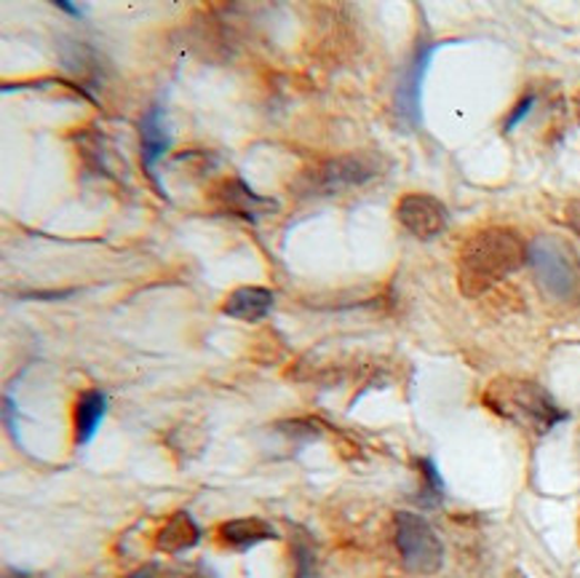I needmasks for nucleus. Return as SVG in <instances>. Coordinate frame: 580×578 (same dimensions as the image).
Wrapping results in <instances>:
<instances>
[{"label": "nucleus", "mask_w": 580, "mask_h": 578, "mask_svg": "<svg viewBox=\"0 0 580 578\" xmlns=\"http://www.w3.org/2000/svg\"><path fill=\"white\" fill-rule=\"evenodd\" d=\"M527 262L540 289L559 303H580V260L557 236H538L527 247Z\"/></svg>", "instance_id": "obj_3"}, {"label": "nucleus", "mask_w": 580, "mask_h": 578, "mask_svg": "<svg viewBox=\"0 0 580 578\" xmlns=\"http://www.w3.org/2000/svg\"><path fill=\"white\" fill-rule=\"evenodd\" d=\"M484 402L498 416L513 420V423L524 426V429L536 434H549L557 429L562 420H567V412L551 399V393L540 389L532 380H513L503 378L496 380L484 393Z\"/></svg>", "instance_id": "obj_2"}, {"label": "nucleus", "mask_w": 580, "mask_h": 578, "mask_svg": "<svg viewBox=\"0 0 580 578\" xmlns=\"http://www.w3.org/2000/svg\"><path fill=\"white\" fill-rule=\"evenodd\" d=\"M382 161L380 156L372 153H348L338 156V159H329L321 163L319 172H316V188L321 193H338L346 188H359L367 186L369 180L380 177Z\"/></svg>", "instance_id": "obj_5"}, {"label": "nucleus", "mask_w": 580, "mask_h": 578, "mask_svg": "<svg viewBox=\"0 0 580 578\" xmlns=\"http://www.w3.org/2000/svg\"><path fill=\"white\" fill-rule=\"evenodd\" d=\"M217 534H220V541L226 544V547L239 549V551H247V549L257 547V544L276 538V530L270 528L266 520H257V517H249V520L222 522Z\"/></svg>", "instance_id": "obj_12"}, {"label": "nucleus", "mask_w": 580, "mask_h": 578, "mask_svg": "<svg viewBox=\"0 0 580 578\" xmlns=\"http://www.w3.org/2000/svg\"><path fill=\"white\" fill-rule=\"evenodd\" d=\"M444 43L439 41H426L418 46L414 51L410 68L404 70V78H401L399 89H397V113L401 121H407L410 127H418L420 123V97H423V81L426 72L431 68V59Z\"/></svg>", "instance_id": "obj_7"}, {"label": "nucleus", "mask_w": 580, "mask_h": 578, "mask_svg": "<svg viewBox=\"0 0 580 578\" xmlns=\"http://www.w3.org/2000/svg\"><path fill=\"white\" fill-rule=\"evenodd\" d=\"M527 262V247L511 228H484L473 233L460 249L458 279L468 298H479L506 276Z\"/></svg>", "instance_id": "obj_1"}, {"label": "nucleus", "mask_w": 580, "mask_h": 578, "mask_svg": "<svg viewBox=\"0 0 580 578\" xmlns=\"http://www.w3.org/2000/svg\"><path fill=\"white\" fill-rule=\"evenodd\" d=\"M127 578H156V568H140V570H134V574L127 576Z\"/></svg>", "instance_id": "obj_19"}, {"label": "nucleus", "mask_w": 580, "mask_h": 578, "mask_svg": "<svg viewBox=\"0 0 580 578\" xmlns=\"http://www.w3.org/2000/svg\"><path fill=\"white\" fill-rule=\"evenodd\" d=\"M273 311V292L266 287H239L228 295L222 303V313L239 321H262Z\"/></svg>", "instance_id": "obj_9"}, {"label": "nucleus", "mask_w": 580, "mask_h": 578, "mask_svg": "<svg viewBox=\"0 0 580 578\" xmlns=\"http://www.w3.org/2000/svg\"><path fill=\"white\" fill-rule=\"evenodd\" d=\"M420 475H423V501L426 504H439L444 498V482H441L437 466L431 458L420 461Z\"/></svg>", "instance_id": "obj_14"}, {"label": "nucleus", "mask_w": 580, "mask_h": 578, "mask_svg": "<svg viewBox=\"0 0 580 578\" xmlns=\"http://www.w3.org/2000/svg\"><path fill=\"white\" fill-rule=\"evenodd\" d=\"M54 6H57V9L68 11V14H72V17H83L81 6H70V3H64V0H54Z\"/></svg>", "instance_id": "obj_18"}, {"label": "nucleus", "mask_w": 580, "mask_h": 578, "mask_svg": "<svg viewBox=\"0 0 580 578\" xmlns=\"http://www.w3.org/2000/svg\"><path fill=\"white\" fill-rule=\"evenodd\" d=\"M532 108H536V97H532V94H527L524 100H519L517 108H513V113H511L509 118H506V123H503V131H513V129H517L519 123H522L524 118L532 113Z\"/></svg>", "instance_id": "obj_15"}, {"label": "nucleus", "mask_w": 580, "mask_h": 578, "mask_svg": "<svg viewBox=\"0 0 580 578\" xmlns=\"http://www.w3.org/2000/svg\"><path fill=\"white\" fill-rule=\"evenodd\" d=\"M576 110H578V121H580V94L576 97Z\"/></svg>", "instance_id": "obj_20"}, {"label": "nucleus", "mask_w": 580, "mask_h": 578, "mask_svg": "<svg viewBox=\"0 0 580 578\" xmlns=\"http://www.w3.org/2000/svg\"><path fill=\"white\" fill-rule=\"evenodd\" d=\"M397 547L401 562L410 574L431 576L444 562V547H441L437 530L414 511L397 515Z\"/></svg>", "instance_id": "obj_4"}, {"label": "nucleus", "mask_w": 580, "mask_h": 578, "mask_svg": "<svg viewBox=\"0 0 580 578\" xmlns=\"http://www.w3.org/2000/svg\"><path fill=\"white\" fill-rule=\"evenodd\" d=\"M104 412H108V397H104V391L89 389L78 397L76 416H72V426H76V445H89L91 439H94Z\"/></svg>", "instance_id": "obj_11"}, {"label": "nucleus", "mask_w": 580, "mask_h": 578, "mask_svg": "<svg viewBox=\"0 0 580 578\" xmlns=\"http://www.w3.org/2000/svg\"><path fill=\"white\" fill-rule=\"evenodd\" d=\"M564 222H567V228H570L572 233L580 236V199L567 203V207H564Z\"/></svg>", "instance_id": "obj_17"}, {"label": "nucleus", "mask_w": 580, "mask_h": 578, "mask_svg": "<svg viewBox=\"0 0 580 578\" xmlns=\"http://www.w3.org/2000/svg\"><path fill=\"white\" fill-rule=\"evenodd\" d=\"M140 140H142V167L144 172H148L150 180L156 182L158 190H163L161 182H158V161L163 159V153H167L169 148V134L167 129H163V113L161 108H150L148 113L142 116L140 121Z\"/></svg>", "instance_id": "obj_8"}, {"label": "nucleus", "mask_w": 580, "mask_h": 578, "mask_svg": "<svg viewBox=\"0 0 580 578\" xmlns=\"http://www.w3.org/2000/svg\"><path fill=\"white\" fill-rule=\"evenodd\" d=\"M217 199L222 201V207H226L228 212L239 215V217H243V220H260V217H266L268 212H273L276 209L273 201L257 196L254 190L249 186H243L241 180L222 182Z\"/></svg>", "instance_id": "obj_10"}, {"label": "nucleus", "mask_w": 580, "mask_h": 578, "mask_svg": "<svg viewBox=\"0 0 580 578\" xmlns=\"http://www.w3.org/2000/svg\"><path fill=\"white\" fill-rule=\"evenodd\" d=\"M298 578H313V551L306 544L298 547Z\"/></svg>", "instance_id": "obj_16"}, {"label": "nucleus", "mask_w": 580, "mask_h": 578, "mask_svg": "<svg viewBox=\"0 0 580 578\" xmlns=\"http://www.w3.org/2000/svg\"><path fill=\"white\" fill-rule=\"evenodd\" d=\"M397 220L401 222L404 231H410L414 239L431 241L441 236V231L447 228V207L439 199L426 193H410L399 201L397 207Z\"/></svg>", "instance_id": "obj_6"}, {"label": "nucleus", "mask_w": 580, "mask_h": 578, "mask_svg": "<svg viewBox=\"0 0 580 578\" xmlns=\"http://www.w3.org/2000/svg\"><path fill=\"white\" fill-rule=\"evenodd\" d=\"M199 541L201 528L188 511H177V515L163 525L161 534H158V549L167 551V555H182V551L193 549Z\"/></svg>", "instance_id": "obj_13"}]
</instances>
